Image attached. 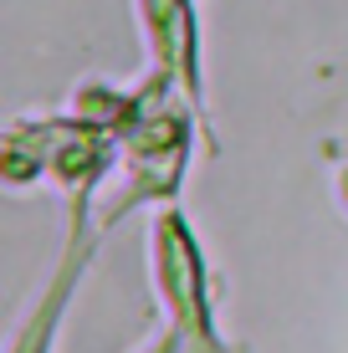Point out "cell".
Wrapping results in <instances>:
<instances>
[{"label": "cell", "mask_w": 348, "mask_h": 353, "mask_svg": "<svg viewBox=\"0 0 348 353\" xmlns=\"http://www.w3.org/2000/svg\"><path fill=\"white\" fill-rule=\"evenodd\" d=\"M143 31H149L159 77H179L190 97H200V67H195V10L190 0H139Z\"/></svg>", "instance_id": "obj_1"}]
</instances>
